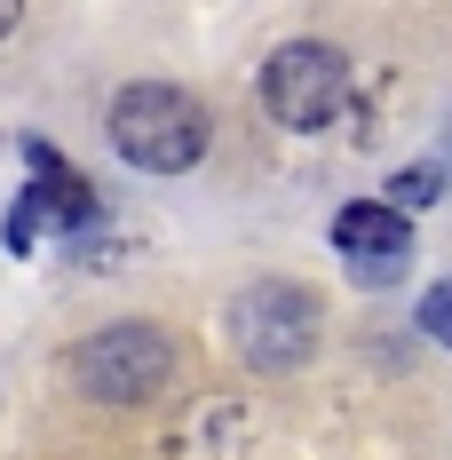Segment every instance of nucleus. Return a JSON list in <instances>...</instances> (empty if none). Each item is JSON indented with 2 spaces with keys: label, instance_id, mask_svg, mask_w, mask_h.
<instances>
[{
  "label": "nucleus",
  "instance_id": "1a4fd4ad",
  "mask_svg": "<svg viewBox=\"0 0 452 460\" xmlns=\"http://www.w3.org/2000/svg\"><path fill=\"white\" fill-rule=\"evenodd\" d=\"M16 16H24V0H0V40L16 32Z\"/></svg>",
  "mask_w": 452,
  "mask_h": 460
},
{
  "label": "nucleus",
  "instance_id": "f03ea898",
  "mask_svg": "<svg viewBox=\"0 0 452 460\" xmlns=\"http://www.w3.org/2000/svg\"><path fill=\"white\" fill-rule=\"evenodd\" d=\"M167 381H175V341L151 318L103 325V333H88L72 349V389L95 397V405H151Z\"/></svg>",
  "mask_w": 452,
  "mask_h": 460
},
{
  "label": "nucleus",
  "instance_id": "f257e3e1",
  "mask_svg": "<svg viewBox=\"0 0 452 460\" xmlns=\"http://www.w3.org/2000/svg\"><path fill=\"white\" fill-rule=\"evenodd\" d=\"M207 143H215V128H207L199 95L167 88V80H136L111 95V151L143 175H191L207 159Z\"/></svg>",
  "mask_w": 452,
  "mask_h": 460
},
{
  "label": "nucleus",
  "instance_id": "6e6552de",
  "mask_svg": "<svg viewBox=\"0 0 452 460\" xmlns=\"http://www.w3.org/2000/svg\"><path fill=\"white\" fill-rule=\"evenodd\" d=\"M421 333H437V341L452 349V278H437V286L421 294Z\"/></svg>",
  "mask_w": 452,
  "mask_h": 460
},
{
  "label": "nucleus",
  "instance_id": "7ed1b4c3",
  "mask_svg": "<svg viewBox=\"0 0 452 460\" xmlns=\"http://www.w3.org/2000/svg\"><path fill=\"white\" fill-rule=\"evenodd\" d=\"M350 103H358V80H350V64H341L325 40L270 48V64H262V111H270L278 128L317 136V128L350 119Z\"/></svg>",
  "mask_w": 452,
  "mask_h": 460
},
{
  "label": "nucleus",
  "instance_id": "20e7f679",
  "mask_svg": "<svg viewBox=\"0 0 452 460\" xmlns=\"http://www.w3.org/2000/svg\"><path fill=\"white\" fill-rule=\"evenodd\" d=\"M230 341H238V358L254 373H294L310 366L317 349V302L302 286H286V278H262V286H246L238 302H230Z\"/></svg>",
  "mask_w": 452,
  "mask_h": 460
},
{
  "label": "nucleus",
  "instance_id": "423d86ee",
  "mask_svg": "<svg viewBox=\"0 0 452 460\" xmlns=\"http://www.w3.org/2000/svg\"><path fill=\"white\" fill-rule=\"evenodd\" d=\"M40 223H64V230L95 223V190L80 183L72 167H48L40 183L16 199V215H8V246H16V254H32V246H40Z\"/></svg>",
  "mask_w": 452,
  "mask_h": 460
},
{
  "label": "nucleus",
  "instance_id": "39448f33",
  "mask_svg": "<svg viewBox=\"0 0 452 460\" xmlns=\"http://www.w3.org/2000/svg\"><path fill=\"white\" fill-rule=\"evenodd\" d=\"M333 254L350 262L358 286H397V278L412 270V223H405V207H389V199L341 207V215H333Z\"/></svg>",
  "mask_w": 452,
  "mask_h": 460
},
{
  "label": "nucleus",
  "instance_id": "0eeeda50",
  "mask_svg": "<svg viewBox=\"0 0 452 460\" xmlns=\"http://www.w3.org/2000/svg\"><path fill=\"white\" fill-rule=\"evenodd\" d=\"M445 190V167H405L397 183H389V207H429Z\"/></svg>",
  "mask_w": 452,
  "mask_h": 460
}]
</instances>
